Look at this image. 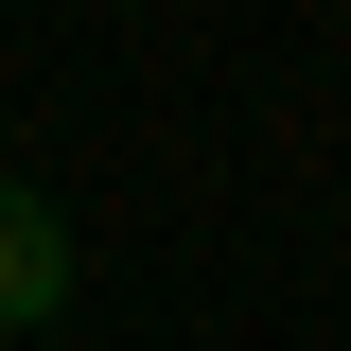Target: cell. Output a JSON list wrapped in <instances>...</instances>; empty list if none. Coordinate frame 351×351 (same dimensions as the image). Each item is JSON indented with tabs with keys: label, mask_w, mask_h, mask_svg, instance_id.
<instances>
[{
	"label": "cell",
	"mask_w": 351,
	"mask_h": 351,
	"mask_svg": "<svg viewBox=\"0 0 351 351\" xmlns=\"http://www.w3.org/2000/svg\"><path fill=\"white\" fill-rule=\"evenodd\" d=\"M71 211H53L36 176H0V334H53V316H71Z\"/></svg>",
	"instance_id": "cell-1"
}]
</instances>
